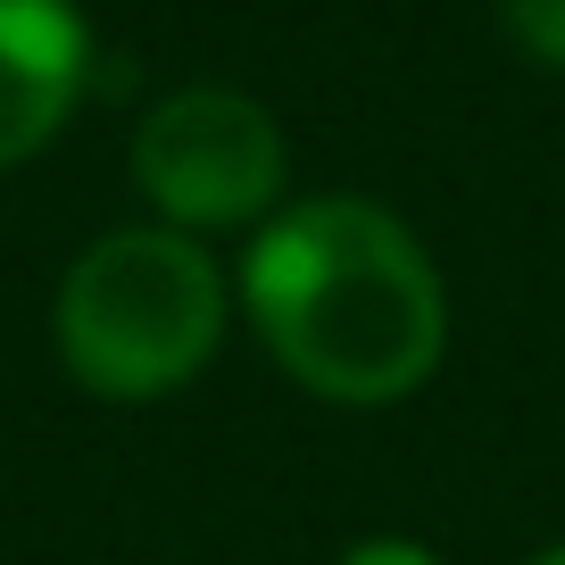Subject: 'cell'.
I'll use <instances>...</instances> for the list:
<instances>
[{
	"label": "cell",
	"instance_id": "6da1fadb",
	"mask_svg": "<svg viewBox=\"0 0 565 565\" xmlns=\"http://www.w3.org/2000/svg\"><path fill=\"white\" fill-rule=\"evenodd\" d=\"M242 300L266 358L333 407H399L449 341V291L424 242L350 192L282 209L242 258Z\"/></svg>",
	"mask_w": 565,
	"mask_h": 565
},
{
	"label": "cell",
	"instance_id": "7a4b0ae2",
	"mask_svg": "<svg viewBox=\"0 0 565 565\" xmlns=\"http://www.w3.org/2000/svg\"><path fill=\"white\" fill-rule=\"evenodd\" d=\"M58 366L108 407H141L183 391L225 341V275L175 225L100 233L67 266L51 308Z\"/></svg>",
	"mask_w": 565,
	"mask_h": 565
},
{
	"label": "cell",
	"instance_id": "3957f363",
	"mask_svg": "<svg viewBox=\"0 0 565 565\" xmlns=\"http://www.w3.org/2000/svg\"><path fill=\"white\" fill-rule=\"evenodd\" d=\"M282 125L233 84L167 92L134 134V183L175 233L249 225L282 200Z\"/></svg>",
	"mask_w": 565,
	"mask_h": 565
},
{
	"label": "cell",
	"instance_id": "277c9868",
	"mask_svg": "<svg viewBox=\"0 0 565 565\" xmlns=\"http://www.w3.org/2000/svg\"><path fill=\"white\" fill-rule=\"evenodd\" d=\"M92 75V34L67 0H0V167L34 159Z\"/></svg>",
	"mask_w": 565,
	"mask_h": 565
},
{
	"label": "cell",
	"instance_id": "5b68a950",
	"mask_svg": "<svg viewBox=\"0 0 565 565\" xmlns=\"http://www.w3.org/2000/svg\"><path fill=\"white\" fill-rule=\"evenodd\" d=\"M499 9H508V34L524 42L541 67L565 75V0H499Z\"/></svg>",
	"mask_w": 565,
	"mask_h": 565
},
{
	"label": "cell",
	"instance_id": "8992f818",
	"mask_svg": "<svg viewBox=\"0 0 565 565\" xmlns=\"http://www.w3.org/2000/svg\"><path fill=\"white\" fill-rule=\"evenodd\" d=\"M341 565H441V557H433V548H416V541H391V532H383V541H358Z\"/></svg>",
	"mask_w": 565,
	"mask_h": 565
},
{
	"label": "cell",
	"instance_id": "52a82bcc",
	"mask_svg": "<svg viewBox=\"0 0 565 565\" xmlns=\"http://www.w3.org/2000/svg\"><path fill=\"white\" fill-rule=\"evenodd\" d=\"M524 565H565V541H557V548H541V557H524Z\"/></svg>",
	"mask_w": 565,
	"mask_h": 565
}]
</instances>
